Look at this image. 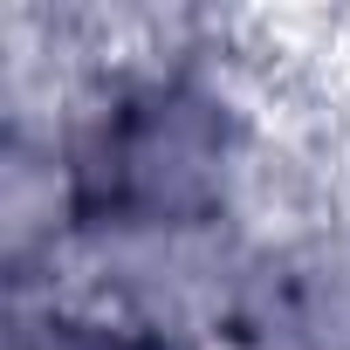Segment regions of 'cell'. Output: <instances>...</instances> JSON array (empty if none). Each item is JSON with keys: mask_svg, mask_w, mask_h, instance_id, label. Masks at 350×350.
I'll use <instances>...</instances> for the list:
<instances>
[{"mask_svg": "<svg viewBox=\"0 0 350 350\" xmlns=\"http://www.w3.org/2000/svg\"><path fill=\"white\" fill-rule=\"evenodd\" d=\"M14 350H131V343L110 336L103 323H49L42 336H21Z\"/></svg>", "mask_w": 350, "mask_h": 350, "instance_id": "cell-1", "label": "cell"}]
</instances>
